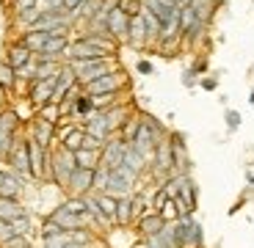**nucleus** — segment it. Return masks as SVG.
<instances>
[{
  "mask_svg": "<svg viewBox=\"0 0 254 248\" xmlns=\"http://www.w3.org/2000/svg\"><path fill=\"white\" fill-rule=\"evenodd\" d=\"M116 226H122V229L133 226V198L130 196L119 198V207H116Z\"/></svg>",
  "mask_w": 254,
  "mask_h": 248,
  "instance_id": "23",
  "label": "nucleus"
},
{
  "mask_svg": "<svg viewBox=\"0 0 254 248\" xmlns=\"http://www.w3.org/2000/svg\"><path fill=\"white\" fill-rule=\"evenodd\" d=\"M25 191V179L14 171H6L3 182H0V196H8V198H19Z\"/></svg>",
  "mask_w": 254,
  "mask_h": 248,
  "instance_id": "20",
  "label": "nucleus"
},
{
  "mask_svg": "<svg viewBox=\"0 0 254 248\" xmlns=\"http://www.w3.org/2000/svg\"><path fill=\"white\" fill-rule=\"evenodd\" d=\"M108 171L111 168H105V165H97L94 168V193H105V188H108Z\"/></svg>",
  "mask_w": 254,
  "mask_h": 248,
  "instance_id": "39",
  "label": "nucleus"
},
{
  "mask_svg": "<svg viewBox=\"0 0 254 248\" xmlns=\"http://www.w3.org/2000/svg\"><path fill=\"white\" fill-rule=\"evenodd\" d=\"M125 149H127V141H122L119 135H111L105 144H102V152H100V165L105 168H119L122 160H125Z\"/></svg>",
  "mask_w": 254,
  "mask_h": 248,
  "instance_id": "10",
  "label": "nucleus"
},
{
  "mask_svg": "<svg viewBox=\"0 0 254 248\" xmlns=\"http://www.w3.org/2000/svg\"><path fill=\"white\" fill-rule=\"evenodd\" d=\"M94 198H97V204H100V210L105 212L116 226V207H119V198L111 196V193H94Z\"/></svg>",
  "mask_w": 254,
  "mask_h": 248,
  "instance_id": "27",
  "label": "nucleus"
},
{
  "mask_svg": "<svg viewBox=\"0 0 254 248\" xmlns=\"http://www.w3.org/2000/svg\"><path fill=\"white\" fill-rule=\"evenodd\" d=\"M17 42H22L31 52H42L45 50V42H47V31H22Z\"/></svg>",
  "mask_w": 254,
  "mask_h": 248,
  "instance_id": "22",
  "label": "nucleus"
},
{
  "mask_svg": "<svg viewBox=\"0 0 254 248\" xmlns=\"http://www.w3.org/2000/svg\"><path fill=\"white\" fill-rule=\"evenodd\" d=\"M0 248H33L31 235H11L6 240H0Z\"/></svg>",
  "mask_w": 254,
  "mask_h": 248,
  "instance_id": "36",
  "label": "nucleus"
},
{
  "mask_svg": "<svg viewBox=\"0 0 254 248\" xmlns=\"http://www.w3.org/2000/svg\"><path fill=\"white\" fill-rule=\"evenodd\" d=\"M8 94H11V91L0 89V110H3V108H8Z\"/></svg>",
  "mask_w": 254,
  "mask_h": 248,
  "instance_id": "50",
  "label": "nucleus"
},
{
  "mask_svg": "<svg viewBox=\"0 0 254 248\" xmlns=\"http://www.w3.org/2000/svg\"><path fill=\"white\" fill-rule=\"evenodd\" d=\"M80 124H83V130H86V133L97 135V138H102V141H108V138H111L108 121H105V113H102V110H94V113H89L86 119L80 121Z\"/></svg>",
  "mask_w": 254,
  "mask_h": 248,
  "instance_id": "18",
  "label": "nucleus"
},
{
  "mask_svg": "<svg viewBox=\"0 0 254 248\" xmlns=\"http://www.w3.org/2000/svg\"><path fill=\"white\" fill-rule=\"evenodd\" d=\"M102 144H105V141L97 138V135H91V133L83 135V149H102Z\"/></svg>",
  "mask_w": 254,
  "mask_h": 248,
  "instance_id": "46",
  "label": "nucleus"
},
{
  "mask_svg": "<svg viewBox=\"0 0 254 248\" xmlns=\"http://www.w3.org/2000/svg\"><path fill=\"white\" fill-rule=\"evenodd\" d=\"M3 177H6V171H0V182H3Z\"/></svg>",
  "mask_w": 254,
  "mask_h": 248,
  "instance_id": "56",
  "label": "nucleus"
},
{
  "mask_svg": "<svg viewBox=\"0 0 254 248\" xmlns=\"http://www.w3.org/2000/svg\"><path fill=\"white\" fill-rule=\"evenodd\" d=\"M89 113H94V102H91V94L80 91V94L75 97V119H77V121H83Z\"/></svg>",
  "mask_w": 254,
  "mask_h": 248,
  "instance_id": "28",
  "label": "nucleus"
},
{
  "mask_svg": "<svg viewBox=\"0 0 254 248\" xmlns=\"http://www.w3.org/2000/svg\"><path fill=\"white\" fill-rule=\"evenodd\" d=\"M166 198H169V193H166V191H163V185H160V188H155V196H152V204H149V207H152V210L158 212L160 207H163Z\"/></svg>",
  "mask_w": 254,
  "mask_h": 248,
  "instance_id": "44",
  "label": "nucleus"
},
{
  "mask_svg": "<svg viewBox=\"0 0 254 248\" xmlns=\"http://www.w3.org/2000/svg\"><path fill=\"white\" fill-rule=\"evenodd\" d=\"M127 45L133 50H146L149 47V36H146V25H144V17L135 14L130 17V28H127Z\"/></svg>",
  "mask_w": 254,
  "mask_h": 248,
  "instance_id": "14",
  "label": "nucleus"
},
{
  "mask_svg": "<svg viewBox=\"0 0 254 248\" xmlns=\"http://www.w3.org/2000/svg\"><path fill=\"white\" fill-rule=\"evenodd\" d=\"M100 152L102 149H77L75 152V163L80 165V168H97L100 165Z\"/></svg>",
  "mask_w": 254,
  "mask_h": 248,
  "instance_id": "25",
  "label": "nucleus"
},
{
  "mask_svg": "<svg viewBox=\"0 0 254 248\" xmlns=\"http://www.w3.org/2000/svg\"><path fill=\"white\" fill-rule=\"evenodd\" d=\"M91 102H94V110H108L111 105L122 102V91H105V94H91Z\"/></svg>",
  "mask_w": 254,
  "mask_h": 248,
  "instance_id": "29",
  "label": "nucleus"
},
{
  "mask_svg": "<svg viewBox=\"0 0 254 248\" xmlns=\"http://www.w3.org/2000/svg\"><path fill=\"white\" fill-rule=\"evenodd\" d=\"M158 135L152 133V130L146 127L144 121H141V127H138V133H135V138L130 141V144H133L135 149H138L141 154H144L146 160H152V154H155V147H158Z\"/></svg>",
  "mask_w": 254,
  "mask_h": 248,
  "instance_id": "15",
  "label": "nucleus"
},
{
  "mask_svg": "<svg viewBox=\"0 0 254 248\" xmlns=\"http://www.w3.org/2000/svg\"><path fill=\"white\" fill-rule=\"evenodd\" d=\"M193 25H196V8L190 6V3L188 6H180V36H185Z\"/></svg>",
  "mask_w": 254,
  "mask_h": 248,
  "instance_id": "30",
  "label": "nucleus"
},
{
  "mask_svg": "<svg viewBox=\"0 0 254 248\" xmlns=\"http://www.w3.org/2000/svg\"><path fill=\"white\" fill-rule=\"evenodd\" d=\"M75 168H77L75 152L64 149L61 144H58V147H53V154H50V182L56 185V188L66 191L69 177H72V171H75Z\"/></svg>",
  "mask_w": 254,
  "mask_h": 248,
  "instance_id": "1",
  "label": "nucleus"
},
{
  "mask_svg": "<svg viewBox=\"0 0 254 248\" xmlns=\"http://www.w3.org/2000/svg\"><path fill=\"white\" fill-rule=\"evenodd\" d=\"M64 248H89V246H83V243H75V240H72V243H66Z\"/></svg>",
  "mask_w": 254,
  "mask_h": 248,
  "instance_id": "52",
  "label": "nucleus"
},
{
  "mask_svg": "<svg viewBox=\"0 0 254 248\" xmlns=\"http://www.w3.org/2000/svg\"><path fill=\"white\" fill-rule=\"evenodd\" d=\"M207 66H210L207 55H196V61H193V64H190V69L196 72V75H204V72H207Z\"/></svg>",
  "mask_w": 254,
  "mask_h": 248,
  "instance_id": "47",
  "label": "nucleus"
},
{
  "mask_svg": "<svg viewBox=\"0 0 254 248\" xmlns=\"http://www.w3.org/2000/svg\"><path fill=\"white\" fill-rule=\"evenodd\" d=\"M199 89L216 91V89H218V80H216V77H199Z\"/></svg>",
  "mask_w": 254,
  "mask_h": 248,
  "instance_id": "49",
  "label": "nucleus"
},
{
  "mask_svg": "<svg viewBox=\"0 0 254 248\" xmlns=\"http://www.w3.org/2000/svg\"><path fill=\"white\" fill-rule=\"evenodd\" d=\"M135 72L144 75V77H149V75H155V64L152 61H146V58H138V61H135Z\"/></svg>",
  "mask_w": 254,
  "mask_h": 248,
  "instance_id": "43",
  "label": "nucleus"
},
{
  "mask_svg": "<svg viewBox=\"0 0 254 248\" xmlns=\"http://www.w3.org/2000/svg\"><path fill=\"white\" fill-rule=\"evenodd\" d=\"M116 8H122L127 17H135L144 11V0H116Z\"/></svg>",
  "mask_w": 254,
  "mask_h": 248,
  "instance_id": "38",
  "label": "nucleus"
},
{
  "mask_svg": "<svg viewBox=\"0 0 254 248\" xmlns=\"http://www.w3.org/2000/svg\"><path fill=\"white\" fill-rule=\"evenodd\" d=\"M66 243H72V232H61V235L45 240V248H64Z\"/></svg>",
  "mask_w": 254,
  "mask_h": 248,
  "instance_id": "40",
  "label": "nucleus"
},
{
  "mask_svg": "<svg viewBox=\"0 0 254 248\" xmlns=\"http://www.w3.org/2000/svg\"><path fill=\"white\" fill-rule=\"evenodd\" d=\"M83 135H86V130H83V124H75V127H72L69 133L64 135L61 147H64V149H69V152H77V149L83 147Z\"/></svg>",
  "mask_w": 254,
  "mask_h": 248,
  "instance_id": "26",
  "label": "nucleus"
},
{
  "mask_svg": "<svg viewBox=\"0 0 254 248\" xmlns=\"http://www.w3.org/2000/svg\"><path fill=\"white\" fill-rule=\"evenodd\" d=\"M252 3H254V0H252Z\"/></svg>",
  "mask_w": 254,
  "mask_h": 248,
  "instance_id": "57",
  "label": "nucleus"
},
{
  "mask_svg": "<svg viewBox=\"0 0 254 248\" xmlns=\"http://www.w3.org/2000/svg\"><path fill=\"white\" fill-rule=\"evenodd\" d=\"M25 207H22V201L19 198H8V196H0V218L3 221H14V218L25 215Z\"/></svg>",
  "mask_w": 254,
  "mask_h": 248,
  "instance_id": "21",
  "label": "nucleus"
},
{
  "mask_svg": "<svg viewBox=\"0 0 254 248\" xmlns=\"http://www.w3.org/2000/svg\"><path fill=\"white\" fill-rule=\"evenodd\" d=\"M174 3H177V6H188L190 0H174Z\"/></svg>",
  "mask_w": 254,
  "mask_h": 248,
  "instance_id": "54",
  "label": "nucleus"
},
{
  "mask_svg": "<svg viewBox=\"0 0 254 248\" xmlns=\"http://www.w3.org/2000/svg\"><path fill=\"white\" fill-rule=\"evenodd\" d=\"M56 83H58V75L56 77H45V80H33L28 86V102H31L33 108H42L45 102L53 99V91H56Z\"/></svg>",
  "mask_w": 254,
  "mask_h": 248,
  "instance_id": "12",
  "label": "nucleus"
},
{
  "mask_svg": "<svg viewBox=\"0 0 254 248\" xmlns=\"http://www.w3.org/2000/svg\"><path fill=\"white\" fill-rule=\"evenodd\" d=\"M36 116H42V119L47 121H61V108H58V102H45L42 108H36Z\"/></svg>",
  "mask_w": 254,
  "mask_h": 248,
  "instance_id": "35",
  "label": "nucleus"
},
{
  "mask_svg": "<svg viewBox=\"0 0 254 248\" xmlns=\"http://www.w3.org/2000/svg\"><path fill=\"white\" fill-rule=\"evenodd\" d=\"M138 127H141V116H138V110H133V113L125 119V124L119 127V133H116V135H119L122 141H127V144H130V141L135 138V133H138Z\"/></svg>",
  "mask_w": 254,
  "mask_h": 248,
  "instance_id": "24",
  "label": "nucleus"
},
{
  "mask_svg": "<svg viewBox=\"0 0 254 248\" xmlns=\"http://www.w3.org/2000/svg\"><path fill=\"white\" fill-rule=\"evenodd\" d=\"M149 165L155 168V174H158L160 179H166V177H172V174H174V152H172V144H169V135L158 141V147H155V154H152V160H149Z\"/></svg>",
  "mask_w": 254,
  "mask_h": 248,
  "instance_id": "7",
  "label": "nucleus"
},
{
  "mask_svg": "<svg viewBox=\"0 0 254 248\" xmlns=\"http://www.w3.org/2000/svg\"><path fill=\"white\" fill-rule=\"evenodd\" d=\"M80 3H83V0H64V8H66V11H75Z\"/></svg>",
  "mask_w": 254,
  "mask_h": 248,
  "instance_id": "51",
  "label": "nucleus"
},
{
  "mask_svg": "<svg viewBox=\"0 0 254 248\" xmlns=\"http://www.w3.org/2000/svg\"><path fill=\"white\" fill-rule=\"evenodd\" d=\"M11 223V229H14V235H31L33 232V221H31V215H19V218H14V221H8Z\"/></svg>",
  "mask_w": 254,
  "mask_h": 248,
  "instance_id": "37",
  "label": "nucleus"
},
{
  "mask_svg": "<svg viewBox=\"0 0 254 248\" xmlns=\"http://www.w3.org/2000/svg\"><path fill=\"white\" fill-rule=\"evenodd\" d=\"M224 121H227V130H229V133H235V130L241 127V113L229 108L227 113H224Z\"/></svg>",
  "mask_w": 254,
  "mask_h": 248,
  "instance_id": "41",
  "label": "nucleus"
},
{
  "mask_svg": "<svg viewBox=\"0 0 254 248\" xmlns=\"http://www.w3.org/2000/svg\"><path fill=\"white\" fill-rule=\"evenodd\" d=\"M8 66H14V69H22L25 64H31L33 61V52L28 50L22 42H11V45L6 47V58H3Z\"/></svg>",
  "mask_w": 254,
  "mask_h": 248,
  "instance_id": "16",
  "label": "nucleus"
},
{
  "mask_svg": "<svg viewBox=\"0 0 254 248\" xmlns=\"http://www.w3.org/2000/svg\"><path fill=\"white\" fill-rule=\"evenodd\" d=\"M163 226H166V221H163V218H160L155 210H149L146 215H141L138 221H135V229H138L141 237H155V235H160V232H163Z\"/></svg>",
  "mask_w": 254,
  "mask_h": 248,
  "instance_id": "17",
  "label": "nucleus"
},
{
  "mask_svg": "<svg viewBox=\"0 0 254 248\" xmlns=\"http://www.w3.org/2000/svg\"><path fill=\"white\" fill-rule=\"evenodd\" d=\"M213 3H216V8H224L229 3V0H213Z\"/></svg>",
  "mask_w": 254,
  "mask_h": 248,
  "instance_id": "53",
  "label": "nucleus"
},
{
  "mask_svg": "<svg viewBox=\"0 0 254 248\" xmlns=\"http://www.w3.org/2000/svg\"><path fill=\"white\" fill-rule=\"evenodd\" d=\"M39 0H11V14H22L28 8H36Z\"/></svg>",
  "mask_w": 254,
  "mask_h": 248,
  "instance_id": "42",
  "label": "nucleus"
},
{
  "mask_svg": "<svg viewBox=\"0 0 254 248\" xmlns=\"http://www.w3.org/2000/svg\"><path fill=\"white\" fill-rule=\"evenodd\" d=\"M249 105H252V108H254V91H252V94H249Z\"/></svg>",
  "mask_w": 254,
  "mask_h": 248,
  "instance_id": "55",
  "label": "nucleus"
},
{
  "mask_svg": "<svg viewBox=\"0 0 254 248\" xmlns=\"http://www.w3.org/2000/svg\"><path fill=\"white\" fill-rule=\"evenodd\" d=\"M66 193L69 196H89V193H94V168H80L77 165L69 177Z\"/></svg>",
  "mask_w": 254,
  "mask_h": 248,
  "instance_id": "11",
  "label": "nucleus"
},
{
  "mask_svg": "<svg viewBox=\"0 0 254 248\" xmlns=\"http://www.w3.org/2000/svg\"><path fill=\"white\" fill-rule=\"evenodd\" d=\"M199 77H202V75H196V72L188 66V69L183 72V86H185V89H193V86H199Z\"/></svg>",
  "mask_w": 254,
  "mask_h": 248,
  "instance_id": "45",
  "label": "nucleus"
},
{
  "mask_svg": "<svg viewBox=\"0 0 254 248\" xmlns=\"http://www.w3.org/2000/svg\"><path fill=\"white\" fill-rule=\"evenodd\" d=\"M127 28H130V17L114 6L108 11V36H114L119 45H127Z\"/></svg>",
  "mask_w": 254,
  "mask_h": 248,
  "instance_id": "13",
  "label": "nucleus"
},
{
  "mask_svg": "<svg viewBox=\"0 0 254 248\" xmlns=\"http://www.w3.org/2000/svg\"><path fill=\"white\" fill-rule=\"evenodd\" d=\"M14 86H17V69L8 66L6 61H0V89L14 91Z\"/></svg>",
  "mask_w": 254,
  "mask_h": 248,
  "instance_id": "31",
  "label": "nucleus"
},
{
  "mask_svg": "<svg viewBox=\"0 0 254 248\" xmlns=\"http://www.w3.org/2000/svg\"><path fill=\"white\" fill-rule=\"evenodd\" d=\"M138 116H141V121H144L146 127H149L155 135H158V138H166V135H169V130H166L163 124H160V121L152 116V113H146V110H138Z\"/></svg>",
  "mask_w": 254,
  "mask_h": 248,
  "instance_id": "34",
  "label": "nucleus"
},
{
  "mask_svg": "<svg viewBox=\"0 0 254 248\" xmlns=\"http://www.w3.org/2000/svg\"><path fill=\"white\" fill-rule=\"evenodd\" d=\"M19 127H22L19 110H14V108L0 110V160H6L11 147L19 141Z\"/></svg>",
  "mask_w": 254,
  "mask_h": 248,
  "instance_id": "3",
  "label": "nucleus"
},
{
  "mask_svg": "<svg viewBox=\"0 0 254 248\" xmlns=\"http://www.w3.org/2000/svg\"><path fill=\"white\" fill-rule=\"evenodd\" d=\"M39 8L42 11H58V8H64V0H39Z\"/></svg>",
  "mask_w": 254,
  "mask_h": 248,
  "instance_id": "48",
  "label": "nucleus"
},
{
  "mask_svg": "<svg viewBox=\"0 0 254 248\" xmlns=\"http://www.w3.org/2000/svg\"><path fill=\"white\" fill-rule=\"evenodd\" d=\"M122 165H125L127 171H133L135 177L141 179V174L149 168V160L144 157V154L138 152V149L133 147V144H127V149H125V160H122Z\"/></svg>",
  "mask_w": 254,
  "mask_h": 248,
  "instance_id": "19",
  "label": "nucleus"
},
{
  "mask_svg": "<svg viewBox=\"0 0 254 248\" xmlns=\"http://www.w3.org/2000/svg\"><path fill=\"white\" fill-rule=\"evenodd\" d=\"M61 232H66L61 223L53 221V218H45V221H42V229H39V237H42V243H45V240H50V237L61 235Z\"/></svg>",
  "mask_w": 254,
  "mask_h": 248,
  "instance_id": "33",
  "label": "nucleus"
},
{
  "mask_svg": "<svg viewBox=\"0 0 254 248\" xmlns=\"http://www.w3.org/2000/svg\"><path fill=\"white\" fill-rule=\"evenodd\" d=\"M135 182H138V177H135L133 171H127L125 165H119V168L108 171V188H105V193H111V196H116V198L133 196Z\"/></svg>",
  "mask_w": 254,
  "mask_h": 248,
  "instance_id": "5",
  "label": "nucleus"
},
{
  "mask_svg": "<svg viewBox=\"0 0 254 248\" xmlns=\"http://www.w3.org/2000/svg\"><path fill=\"white\" fill-rule=\"evenodd\" d=\"M66 64L75 69V77L80 86H86V83L97 80V77L108 75V72L119 69V61H116V55H108V58H94V61H66Z\"/></svg>",
  "mask_w": 254,
  "mask_h": 248,
  "instance_id": "2",
  "label": "nucleus"
},
{
  "mask_svg": "<svg viewBox=\"0 0 254 248\" xmlns=\"http://www.w3.org/2000/svg\"><path fill=\"white\" fill-rule=\"evenodd\" d=\"M158 215L163 218L166 223H174V221H177V218H180V207H177V198H172V196L166 198V201H163V207H160V210H158Z\"/></svg>",
  "mask_w": 254,
  "mask_h": 248,
  "instance_id": "32",
  "label": "nucleus"
},
{
  "mask_svg": "<svg viewBox=\"0 0 254 248\" xmlns=\"http://www.w3.org/2000/svg\"><path fill=\"white\" fill-rule=\"evenodd\" d=\"M127 89H130V77H127V72L122 66L83 86L86 94H105V91H127Z\"/></svg>",
  "mask_w": 254,
  "mask_h": 248,
  "instance_id": "4",
  "label": "nucleus"
},
{
  "mask_svg": "<svg viewBox=\"0 0 254 248\" xmlns=\"http://www.w3.org/2000/svg\"><path fill=\"white\" fill-rule=\"evenodd\" d=\"M28 138H33L45 149L58 147L56 144V121H47V119H42V116H33L31 124H28Z\"/></svg>",
  "mask_w": 254,
  "mask_h": 248,
  "instance_id": "8",
  "label": "nucleus"
},
{
  "mask_svg": "<svg viewBox=\"0 0 254 248\" xmlns=\"http://www.w3.org/2000/svg\"><path fill=\"white\" fill-rule=\"evenodd\" d=\"M53 221H58L66 232H77V229H91L94 226V221H91L89 212H69L66 207H61L58 204L56 210H53Z\"/></svg>",
  "mask_w": 254,
  "mask_h": 248,
  "instance_id": "9",
  "label": "nucleus"
},
{
  "mask_svg": "<svg viewBox=\"0 0 254 248\" xmlns=\"http://www.w3.org/2000/svg\"><path fill=\"white\" fill-rule=\"evenodd\" d=\"M6 163L11 165V171L19 174L22 179H33V174H31V154H28V141H25V135H19V141L11 147V152H8Z\"/></svg>",
  "mask_w": 254,
  "mask_h": 248,
  "instance_id": "6",
  "label": "nucleus"
},
{
  "mask_svg": "<svg viewBox=\"0 0 254 248\" xmlns=\"http://www.w3.org/2000/svg\"><path fill=\"white\" fill-rule=\"evenodd\" d=\"M135 248H138V246H135Z\"/></svg>",
  "mask_w": 254,
  "mask_h": 248,
  "instance_id": "58",
  "label": "nucleus"
}]
</instances>
